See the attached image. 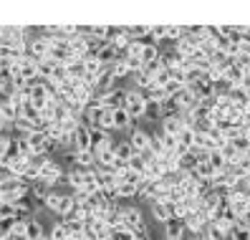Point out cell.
<instances>
[{
  "label": "cell",
  "instance_id": "cell-1",
  "mask_svg": "<svg viewBox=\"0 0 250 240\" xmlns=\"http://www.w3.org/2000/svg\"><path fill=\"white\" fill-rule=\"evenodd\" d=\"M36 28H28V25H3V36H5V48H21L28 51V43H31V33Z\"/></svg>",
  "mask_w": 250,
  "mask_h": 240
},
{
  "label": "cell",
  "instance_id": "cell-2",
  "mask_svg": "<svg viewBox=\"0 0 250 240\" xmlns=\"http://www.w3.org/2000/svg\"><path fill=\"white\" fill-rule=\"evenodd\" d=\"M53 101H56V94L46 81H36V84L28 86V104H31L36 111H43Z\"/></svg>",
  "mask_w": 250,
  "mask_h": 240
},
{
  "label": "cell",
  "instance_id": "cell-3",
  "mask_svg": "<svg viewBox=\"0 0 250 240\" xmlns=\"http://www.w3.org/2000/svg\"><path fill=\"white\" fill-rule=\"evenodd\" d=\"M0 197H3L5 202H10V205H18V202L31 197V185H25L23 179L13 177V179L0 185Z\"/></svg>",
  "mask_w": 250,
  "mask_h": 240
},
{
  "label": "cell",
  "instance_id": "cell-4",
  "mask_svg": "<svg viewBox=\"0 0 250 240\" xmlns=\"http://www.w3.org/2000/svg\"><path fill=\"white\" fill-rule=\"evenodd\" d=\"M124 228L131 230L134 235H149L146 230V218H144V210L137 205H124Z\"/></svg>",
  "mask_w": 250,
  "mask_h": 240
},
{
  "label": "cell",
  "instance_id": "cell-5",
  "mask_svg": "<svg viewBox=\"0 0 250 240\" xmlns=\"http://www.w3.org/2000/svg\"><path fill=\"white\" fill-rule=\"evenodd\" d=\"M38 182L46 185L48 190H61V185L66 182V170L61 167V162L51 159L46 167L41 170V179H38Z\"/></svg>",
  "mask_w": 250,
  "mask_h": 240
},
{
  "label": "cell",
  "instance_id": "cell-6",
  "mask_svg": "<svg viewBox=\"0 0 250 240\" xmlns=\"http://www.w3.org/2000/svg\"><path fill=\"white\" fill-rule=\"evenodd\" d=\"M126 114L134 119V122H142L144 119V114H146V94L144 91H139V88H134V86H129L126 88Z\"/></svg>",
  "mask_w": 250,
  "mask_h": 240
},
{
  "label": "cell",
  "instance_id": "cell-7",
  "mask_svg": "<svg viewBox=\"0 0 250 240\" xmlns=\"http://www.w3.org/2000/svg\"><path fill=\"white\" fill-rule=\"evenodd\" d=\"M94 101H96V104H101V107L109 109V111H119V109H124V107H126V86H116V88H111L109 94L96 96Z\"/></svg>",
  "mask_w": 250,
  "mask_h": 240
},
{
  "label": "cell",
  "instance_id": "cell-8",
  "mask_svg": "<svg viewBox=\"0 0 250 240\" xmlns=\"http://www.w3.org/2000/svg\"><path fill=\"white\" fill-rule=\"evenodd\" d=\"M25 144H28V149H31V157H36V154H51V139L46 137V131H43V129L28 134Z\"/></svg>",
  "mask_w": 250,
  "mask_h": 240
},
{
  "label": "cell",
  "instance_id": "cell-9",
  "mask_svg": "<svg viewBox=\"0 0 250 240\" xmlns=\"http://www.w3.org/2000/svg\"><path fill=\"white\" fill-rule=\"evenodd\" d=\"M94 170H81L76 167V164H71V167L66 170V185L71 187V192H76V190H83L86 182H89V177H91Z\"/></svg>",
  "mask_w": 250,
  "mask_h": 240
},
{
  "label": "cell",
  "instance_id": "cell-10",
  "mask_svg": "<svg viewBox=\"0 0 250 240\" xmlns=\"http://www.w3.org/2000/svg\"><path fill=\"white\" fill-rule=\"evenodd\" d=\"M28 56L36 58V61L48 58V56H51V41H48V36H43V33L33 36L31 43H28Z\"/></svg>",
  "mask_w": 250,
  "mask_h": 240
},
{
  "label": "cell",
  "instance_id": "cell-11",
  "mask_svg": "<svg viewBox=\"0 0 250 240\" xmlns=\"http://www.w3.org/2000/svg\"><path fill=\"white\" fill-rule=\"evenodd\" d=\"M149 139H152V129H144V127H139V124L131 129V134H129V144L134 147L137 154H142V152H146V149H149Z\"/></svg>",
  "mask_w": 250,
  "mask_h": 240
},
{
  "label": "cell",
  "instance_id": "cell-12",
  "mask_svg": "<svg viewBox=\"0 0 250 240\" xmlns=\"http://www.w3.org/2000/svg\"><path fill=\"white\" fill-rule=\"evenodd\" d=\"M86 233H89V238H91V240H109L111 228L106 225V220H101V218H91L89 222H86Z\"/></svg>",
  "mask_w": 250,
  "mask_h": 240
},
{
  "label": "cell",
  "instance_id": "cell-13",
  "mask_svg": "<svg viewBox=\"0 0 250 240\" xmlns=\"http://www.w3.org/2000/svg\"><path fill=\"white\" fill-rule=\"evenodd\" d=\"M91 134L94 129L89 124H79V129L73 131V142H76V152H91Z\"/></svg>",
  "mask_w": 250,
  "mask_h": 240
},
{
  "label": "cell",
  "instance_id": "cell-14",
  "mask_svg": "<svg viewBox=\"0 0 250 240\" xmlns=\"http://www.w3.org/2000/svg\"><path fill=\"white\" fill-rule=\"evenodd\" d=\"M172 101H174V107L180 109V114H185V111H192L195 107H197V96L192 94V88H182V91L177 94V96H172Z\"/></svg>",
  "mask_w": 250,
  "mask_h": 240
},
{
  "label": "cell",
  "instance_id": "cell-15",
  "mask_svg": "<svg viewBox=\"0 0 250 240\" xmlns=\"http://www.w3.org/2000/svg\"><path fill=\"white\" fill-rule=\"evenodd\" d=\"M18 73H21L28 84L41 81V76H38V61H36V58H31V56H25L23 61L18 64Z\"/></svg>",
  "mask_w": 250,
  "mask_h": 240
},
{
  "label": "cell",
  "instance_id": "cell-16",
  "mask_svg": "<svg viewBox=\"0 0 250 240\" xmlns=\"http://www.w3.org/2000/svg\"><path fill=\"white\" fill-rule=\"evenodd\" d=\"M119 86V81H116L114 76H111V71L109 68H104L96 76V81H94V88H96V96H104V94H109L111 88H116Z\"/></svg>",
  "mask_w": 250,
  "mask_h": 240
},
{
  "label": "cell",
  "instance_id": "cell-17",
  "mask_svg": "<svg viewBox=\"0 0 250 240\" xmlns=\"http://www.w3.org/2000/svg\"><path fill=\"white\" fill-rule=\"evenodd\" d=\"M159 131L167 134V137H180V134L185 131V124H182V116H165L159 122Z\"/></svg>",
  "mask_w": 250,
  "mask_h": 240
},
{
  "label": "cell",
  "instance_id": "cell-18",
  "mask_svg": "<svg viewBox=\"0 0 250 240\" xmlns=\"http://www.w3.org/2000/svg\"><path fill=\"white\" fill-rule=\"evenodd\" d=\"M208 225H210V220L205 218V213H200V210H197V213H189V215L185 218V228H187L189 233H195V235H202Z\"/></svg>",
  "mask_w": 250,
  "mask_h": 240
},
{
  "label": "cell",
  "instance_id": "cell-19",
  "mask_svg": "<svg viewBox=\"0 0 250 240\" xmlns=\"http://www.w3.org/2000/svg\"><path fill=\"white\" fill-rule=\"evenodd\" d=\"M149 213H152V218L159 225H167L169 220H174V207L172 205H165V202H152L149 205Z\"/></svg>",
  "mask_w": 250,
  "mask_h": 240
},
{
  "label": "cell",
  "instance_id": "cell-20",
  "mask_svg": "<svg viewBox=\"0 0 250 240\" xmlns=\"http://www.w3.org/2000/svg\"><path fill=\"white\" fill-rule=\"evenodd\" d=\"M137 127V122L126 114V109H119L114 111V131H124V134H131V129Z\"/></svg>",
  "mask_w": 250,
  "mask_h": 240
},
{
  "label": "cell",
  "instance_id": "cell-21",
  "mask_svg": "<svg viewBox=\"0 0 250 240\" xmlns=\"http://www.w3.org/2000/svg\"><path fill=\"white\" fill-rule=\"evenodd\" d=\"M137 152H134V147L129 144V139H119L116 142V147H114V157H116V162L122 164V167H126V162L134 157Z\"/></svg>",
  "mask_w": 250,
  "mask_h": 240
},
{
  "label": "cell",
  "instance_id": "cell-22",
  "mask_svg": "<svg viewBox=\"0 0 250 240\" xmlns=\"http://www.w3.org/2000/svg\"><path fill=\"white\" fill-rule=\"evenodd\" d=\"M159 58H162V48L146 41V46H144V51H142V64H144V68H149L152 64H157Z\"/></svg>",
  "mask_w": 250,
  "mask_h": 240
},
{
  "label": "cell",
  "instance_id": "cell-23",
  "mask_svg": "<svg viewBox=\"0 0 250 240\" xmlns=\"http://www.w3.org/2000/svg\"><path fill=\"white\" fill-rule=\"evenodd\" d=\"M71 164H76L81 170H96V154L94 152H76Z\"/></svg>",
  "mask_w": 250,
  "mask_h": 240
},
{
  "label": "cell",
  "instance_id": "cell-24",
  "mask_svg": "<svg viewBox=\"0 0 250 240\" xmlns=\"http://www.w3.org/2000/svg\"><path fill=\"white\" fill-rule=\"evenodd\" d=\"M66 195H68V192H63V190H51V192H48V197H46V210H48V213L58 215V210H61Z\"/></svg>",
  "mask_w": 250,
  "mask_h": 240
},
{
  "label": "cell",
  "instance_id": "cell-25",
  "mask_svg": "<svg viewBox=\"0 0 250 240\" xmlns=\"http://www.w3.org/2000/svg\"><path fill=\"white\" fill-rule=\"evenodd\" d=\"M48 233H46V225H43L38 218H33L31 222H28V228H25V238L28 240H43Z\"/></svg>",
  "mask_w": 250,
  "mask_h": 240
},
{
  "label": "cell",
  "instance_id": "cell-26",
  "mask_svg": "<svg viewBox=\"0 0 250 240\" xmlns=\"http://www.w3.org/2000/svg\"><path fill=\"white\" fill-rule=\"evenodd\" d=\"M109 71H111V76H114L116 81L131 79V71H129V66H126V61H124V56H122V58H116V61L109 66Z\"/></svg>",
  "mask_w": 250,
  "mask_h": 240
},
{
  "label": "cell",
  "instance_id": "cell-27",
  "mask_svg": "<svg viewBox=\"0 0 250 240\" xmlns=\"http://www.w3.org/2000/svg\"><path fill=\"white\" fill-rule=\"evenodd\" d=\"M182 233H185V222L182 220H169L165 225V235H162V240H180Z\"/></svg>",
  "mask_w": 250,
  "mask_h": 240
},
{
  "label": "cell",
  "instance_id": "cell-28",
  "mask_svg": "<svg viewBox=\"0 0 250 240\" xmlns=\"http://www.w3.org/2000/svg\"><path fill=\"white\" fill-rule=\"evenodd\" d=\"M83 68H86V76H89V79H94V81H96V76H99V73L104 71L106 66L101 64V61H99L96 56H86V58H83Z\"/></svg>",
  "mask_w": 250,
  "mask_h": 240
},
{
  "label": "cell",
  "instance_id": "cell-29",
  "mask_svg": "<svg viewBox=\"0 0 250 240\" xmlns=\"http://www.w3.org/2000/svg\"><path fill=\"white\" fill-rule=\"evenodd\" d=\"M131 84H134V88H139V91H149V88L154 86V73L142 71V73H137V76H131Z\"/></svg>",
  "mask_w": 250,
  "mask_h": 240
},
{
  "label": "cell",
  "instance_id": "cell-30",
  "mask_svg": "<svg viewBox=\"0 0 250 240\" xmlns=\"http://www.w3.org/2000/svg\"><path fill=\"white\" fill-rule=\"evenodd\" d=\"M146 122H162L165 119V104H157V101H149L146 104V114H144Z\"/></svg>",
  "mask_w": 250,
  "mask_h": 240
},
{
  "label": "cell",
  "instance_id": "cell-31",
  "mask_svg": "<svg viewBox=\"0 0 250 240\" xmlns=\"http://www.w3.org/2000/svg\"><path fill=\"white\" fill-rule=\"evenodd\" d=\"M177 144H180V154L192 152V149H195V131L192 129H185L180 137H177Z\"/></svg>",
  "mask_w": 250,
  "mask_h": 240
},
{
  "label": "cell",
  "instance_id": "cell-32",
  "mask_svg": "<svg viewBox=\"0 0 250 240\" xmlns=\"http://www.w3.org/2000/svg\"><path fill=\"white\" fill-rule=\"evenodd\" d=\"M180 172H195V167H197V152H185V154H180Z\"/></svg>",
  "mask_w": 250,
  "mask_h": 240
},
{
  "label": "cell",
  "instance_id": "cell-33",
  "mask_svg": "<svg viewBox=\"0 0 250 240\" xmlns=\"http://www.w3.org/2000/svg\"><path fill=\"white\" fill-rule=\"evenodd\" d=\"M208 162H210V167L215 170V172H225L228 170V162H225V157H223V152H210L208 154Z\"/></svg>",
  "mask_w": 250,
  "mask_h": 240
},
{
  "label": "cell",
  "instance_id": "cell-34",
  "mask_svg": "<svg viewBox=\"0 0 250 240\" xmlns=\"http://www.w3.org/2000/svg\"><path fill=\"white\" fill-rule=\"evenodd\" d=\"M162 41H167V25H149V43L159 46Z\"/></svg>",
  "mask_w": 250,
  "mask_h": 240
},
{
  "label": "cell",
  "instance_id": "cell-35",
  "mask_svg": "<svg viewBox=\"0 0 250 240\" xmlns=\"http://www.w3.org/2000/svg\"><path fill=\"white\" fill-rule=\"evenodd\" d=\"M126 170H129V172H134V175H144V172H146V162H144V157H142V154H134V157L126 162Z\"/></svg>",
  "mask_w": 250,
  "mask_h": 240
},
{
  "label": "cell",
  "instance_id": "cell-36",
  "mask_svg": "<svg viewBox=\"0 0 250 240\" xmlns=\"http://www.w3.org/2000/svg\"><path fill=\"white\" fill-rule=\"evenodd\" d=\"M46 238H48V240H68V233H66V228H63V222H61V220L53 222Z\"/></svg>",
  "mask_w": 250,
  "mask_h": 240
},
{
  "label": "cell",
  "instance_id": "cell-37",
  "mask_svg": "<svg viewBox=\"0 0 250 240\" xmlns=\"http://www.w3.org/2000/svg\"><path fill=\"white\" fill-rule=\"evenodd\" d=\"M134 238H137V235L131 233V230H126L124 225H122V228H114L111 235H109V240H134Z\"/></svg>",
  "mask_w": 250,
  "mask_h": 240
},
{
  "label": "cell",
  "instance_id": "cell-38",
  "mask_svg": "<svg viewBox=\"0 0 250 240\" xmlns=\"http://www.w3.org/2000/svg\"><path fill=\"white\" fill-rule=\"evenodd\" d=\"M10 144H13V134H0V162L5 159V154H8Z\"/></svg>",
  "mask_w": 250,
  "mask_h": 240
},
{
  "label": "cell",
  "instance_id": "cell-39",
  "mask_svg": "<svg viewBox=\"0 0 250 240\" xmlns=\"http://www.w3.org/2000/svg\"><path fill=\"white\" fill-rule=\"evenodd\" d=\"M10 94V73L0 71V99Z\"/></svg>",
  "mask_w": 250,
  "mask_h": 240
},
{
  "label": "cell",
  "instance_id": "cell-40",
  "mask_svg": "<svg viewBox=\"0 0 250 240\" xmlns=\"http://www.w3.org/2000/svg\"><path fill=\"white\" fill-rule=\"evenodd\" d=\"M8 179H13V175L8 172V167H5V164L0 162V185H3V182H8Z\"/></svg>",
  "mask_w": 250,
  "mask_h": 240
},
{
  "label": "cell",
  "instance_id": "cell-41",
  "mask_svg": "<svg viewBox=\"0 0 250 240\" xmlns=\"http://www.w3.org/2000/svg\"><path fill=\"white\" fill-rule=\"evenodd\" d=\"M180 240H200V235H195V233H189V230L185 228V233L180 235Z\"/></svg>",
  "mask_w": 250,
  "mask_h": 240
},
{
  "label": "cell",
  "instance_id": "cell-42",
  "mask_svg": "<svg viewBox=\"0 0 250 240\" xmlns=\"http://www.w3.org/2000/svg\"><path fill=\"white\" fill-rule=\"evenodd\" d=\"M146 240H149V238H146Z\"/></svg>",
  "mask_w": 250,
  "mask_h": 240
}]
</instances>
